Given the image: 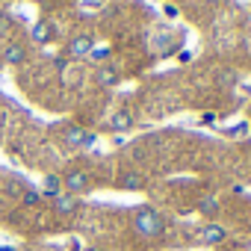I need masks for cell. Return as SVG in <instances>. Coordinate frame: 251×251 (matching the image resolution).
I'll return each mask as SVG.
<instances>
[{
    "label": "cell",
    "instance_id": "277c9868",
    "mask_svg": "<svg viewBox=\"0 0 251 251\" xmlns=\"http://www.w3.org/2000/svg\"><path fill=\"white\" fill-rule=\"evenodd\" d=\"M92 48H95V39L83 33V36H74V39L68 42V48H65V50H68V56H71V59H86Z\"/></svg>",
    "mask_w": 251,
    "mask_h": 251
},
{
    "label": "cell",
    "instance_id": "ac0fdd59",
    "mask_svg": "<svg viewBox=\"0 0 251 251\" xmlns=\"http://www.w3.org/2000/svg\"><path fill=\"white\" fill-rule=\"evenodd\" d=\"M33 3H45V0H33Z\"/></svg>",
    "mask_w": 251,
    "mask_h": 251
},
{
    "label": "cell",
    "instance_id": "52a82bcc",
    "mask_svg": "<svg viewBox=\"0 0 251 251\" xmlns=\"http://www.w3.org/2000/svg\"><path fill=\"white\" fill-rule=\"evenodd\" d=\"M62 192H65V189H62V175H48V177L42 180V195H45V198L53 201V198H59Z\"/></svg>",
    "mask_w": 251,
    "mask_h": 251
},
{
    "label": "cell",
    "instance_id": "5bb4252c",
    "mask_svg": "<svg viewBox=\"0 0 251 251\" xmlns=\"http://www.w3.org/2000/svg\"><path fill=\"white\" fill-rule=\"evenodd\" d=\"M109 56H112V50H109L106 45H95V48L89 50V56H86V59H89V62H95V65H106V62H109Z\"/></svg>",
    "mask_w": 251,
    "mask_h": 251
},
{
    "label": "cell",
    "instance_id": "6da1fadb",
    "mask_svg": "<svg viewBox=\"0 0 251 251\" xmlns=\"http://www.w3.org/2000/svg\"><path fill=\"white\" fill-rule=\"evenodd\" d=\"M133 230L142 239H157L163 233V216L154 207H136L133 210Z\"/></svg>",
    "mask_w": 251,
    "mask_h": 251
},
{
    "label": "cell",
    "instance_id": "7a4b0ae2",
    "mask_svg": "<svg viewBox=\"0 0 251 251\" xmlns=\"http://www.w3.org/2000/svg\"><path fill=\"white\" fill-rule=\"evenodd\" d=\"M62 189L68 192V195H86L89 189H92V183H89V175L83 172V169H68L65 175H62Z\"/></svg>",
    "mask_w": 251,
    "mask_h": 251
},
{
    "label": "cell",
    "instance_id": "9a60e30c",
    "mask_svg": "<svg viewBox=\"0 0 251 251\" xmlns=\"http://www.w3.org/2000/svg\"><path fill=\"white\" fill-rule=\"evenodd\" d=\"M39 201H42V195H39L36 189H27V192H24V204H30V207H33V204H39Z\"/></svg>",
    "mask_w": 251,
    "mask_h": 251
},
{
    "label": "cell",
    "instance_id": "8992f818",
    "mask_svg": "<svg viewBox=\"0 0 251 251\" xmlns=\"http://www.w3.org/2000/svg\"><path fill=\"white\" fill-rule=\"evenodd\" d=\"M65 145H71V148H86V139L92 136L86 127H80V124H71V127H65Z\"/></svg>",
    "mask_w": 251,
    "mask_h": 251
},
{
    "label": "cell",
    "instance_id": "2e32d148",
    "mask_svg": "<svg viewBox=\"0 0 251 251\" xmlns=\"http://www.w3.org/2000/svg\"><path fill=\"white\" fill-rule=\"evenodd\" d=\"M83 251H103V248H95V245H92V248H83Z\"/></svg>",
    "mask_w": 251,
    "mask_h": 251
},
{
    "label": "cell",
    "instance_id": "5b68a950",
    "mask_svg": "<svg viewBox=\"0 0 251 251\" xmlns=\"http://www.w3.org/2000/svg\"><path fill=\"white\" fill-rule=\"evenodd\" d=\"M3 62H6V65H21V62H27V45H24V42H9V45L3 48Z\"/></svg>",
    "mask_w": 251,
    "mask_h": 251
},
{
    "label": "cell",
    "instance_id": "7c38bea8",
    "mask_svg": "<svg viewBox=\"0 0 251 251\" xmlns=\"http://www.w3.org/2000/svg\"><path fill=\"white\" fill-rule=\"evenodd\" d=\"M95 77H98V83H100V86H115V83H118V71H115L109 62H106V65H98Z\"/></svg>",
    "mask_w": 251,
    "mask_h": 251
},
{
    "label": "cell",
    "instance_id": "3957f363",
    "mask_svg": "<svg viewBox=\"0 0 251 251\" xmlns=\"http://www.w3.org/2000/svg\"><path fill=\"white\" fill-rule=\"evenodd\" d=\"M225 236H227V230H225L222 225H216V222H207V225L198 230V242H201V245H222Z\"/></svg>",
    "mask_w": 251,
    "mask_h": 251
},
{
    "label": "cell",
    "instance_id": "ba28073f",
    "mask_svg": "<svg viewBox=\"0 0 251 251\" xmlns=\"http://www.w3.org/2000/svg\"><path fill=\"white\" fill-rule=\"evenodd\" d=\"M118 186H121L124 192H139V189L145 186V177H142L139 172H124V175L118 177Z\"/></svg>",
    "mask_w": 251,
    "mask_h": 251
},
{
    "label": "cell",
    "instance_id": "30bf717a",
    "mask_svg": "<svg viewBox=\"0 0 251 251\" xmlns=\"http://www.w3.org/2000/svg\"><path fill=\"white\" fill-rule=\"evenodd\" d=\"M30 36H33V42H36V45H48V42L53 39V27H50L48 21H36V24H33V30H30Z\"/></svg>",
    "mask_w": 251,
    "mask_h": 251
},
{
    "label": "cell",
    "instance_id": "4fadbf2b",
    "mask_svg": "<svg viewBox=\"0 0 251 251\" xmlns=\"http://www.w3.org/2000/svg\"><path fill=\"white\" fill-rule=\"evenodd\" d=\"M216 210H219V195H216V192L201 195V201H198V213H201V216H213Z\"/></svg>",
    "mask_w": 251,
    "mask_h": 251
},
{
    "label": "cell",
    "instance_id": "9c48e42d",
    "mask_svg": "<svg viewBox=\"0 0 251 251\" xmlns=\"http://www.w3.org/2000/svg\"><path fill=\"white\" fill-rule=\"evenodd\" d=\"M133 124H136V121H133V115H130L127 109H118V112L109 118V127H112V130H121V133H127Z\"/></svg>",
    "mask_w": 251,
    "mask_h": 251
},
{
    "label": "cell",
    "instance_id": "8fae6325",
    "mask_svg": "<svg viewBox=\"0 0 251 251\" xmlns=\"http://www.w3.org/2000/svg\"><path fill=\"white\" fill-rule=\"evenodd\" d=\"M74 210H77V198H74V195L62 192L59 198H53V213H59V216H68V213H74Z\"/></svg>",
    "mask_w": 251,
    "mask_h": 251
},
{
    "label": "cell",
    "instance_id": "e0dca14e",
    "mask_svg": "<svg viewBox=\"0 0 251 251\" xmlns=\"http://www.w3.org/2000/svg\"><path fill=\"white\" fill-rule=\"evenodd\" d=\"M130 3H145V0H130Z\"/></svg>",
    "mask_w": 251,
    "mask_h": 251
}]
</instances>
